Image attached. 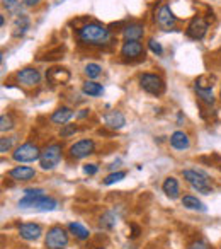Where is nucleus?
Instances as JSON below:
<instances>
[{
	"mask_svg": "<svg viewBox=\"0 0 221 249\" xmlns=\"http://www.w3.org/2000/svg\"><path fill=\"white\" fill-rule=\"evenodd\" d=\"M14 128V121H12V116L11 114H2L0 116V132L5 133L9 130Z\"/></svg>",
	"mask_w": 221,
	"mask_h": 249,
	"instance_id": "c85d7f7f",
	"label": "nucleus"
},
{
	"mask_svg": "<svg viewBox=\"0 0 221 249\" xmlns=\"http://www.w3.org/2000/svg\"><path fill=\"white\" fill-rule=\"evenodd\" d=\"M2 5L7 9L11 16H16V18L24 16L22 14V2H19V0H2Z\"/></svg>",
	"mask_w": 221,
	"mask_h": 249,
	"instance_id": "393cba45",
	"label": "nucleus"
},
{
	"mask_svg": "<svg viewBox=\"0 0 221 249\" xmlns=\"http://www.w3.org/2000/svg\"><path fill=\"white\" fill-rule=\"evenodd\" d=\"M94 149H95V143H94V140L83 139V140L75 142L72 147H70V156H72L73 159H83V157L94 154Z\"/></svg>",
	"mask_w": 221,
	"mask_h": 249,
	"instance_id": "9b49d317",
	"label": "nucleus"
},
{
	"mask_svg": "<svg viewBox=\"0 0 221 249\" xmlns=\"http://www.w3.org/2000/svg\"><path fill=\"white\" fill-rule=\"evenodd\" d=\"M83 72H85V75L89 77V79H97V77L102 73V69H100V65H97V63H87Z\"/></svg>",
	"mask_w": 221,
	"mask_h": 249,
	"instance_id": "cd10ccee",
	"label": "nucleus"
},
{
	"mask_svg": "<svg viewBox=\"0 0 221 249\" xmlns=\"http://www.w3.org/2000/svg\"><path fill=\"white\" fill-rule=\"evenodd\" d=\"M63 157V149L60 143H51V145L45 147L41 150V159H39V166L43 171H51L60 164Z\"/></svg>",
	"mask_w": 221,
	"mask_h": 249,
	"instance_id": "20e7f679",
	"label": "nucleus"
},
{
	"mask_svg": "<svg viewBox=\"0 0 221 249\" xmlns=\"http://www.w3.org/2000/svg\"><path fill=\"white\" fill-rule=\"evenodd\" d=\"M182 207L187 208V210H194V212H206V205L203 203V201L199 200L197 196H192V195H186V196L182 198Z\"/></svg>",
	"mask_w": 221,
	"mask_h": 249,
	"instance_id": "412c9836",
	"label": "nucleus"
},
{
	"mask_svg": "<svg viewBox=\"0 0 221 249\" xmlns=\"http://www.w3.org/2000/svg\"><path fill=\"white\" fill-rule=\"evenodd\" d=\"M220 96H221V90H220Z\"/></svg>",
	"mask_w": 221,
	"mask_h": 249,
	"instance_id": "a19ab883",
	"label": "nucleus"
},
{
	"mask_svg": "<svg viewBox=\"0 0 221 249\" xmlns=\"http://www.w3.org/2000/svg\"><path fill=\"white\" fill-rule=\"evenodd\" d=\"M140 87L145 92L153 94V96H160L165 90V82L157 73H142L140 75Z\"/></svg>",
	"mask_w": 221,
	"mask_h": 249,
	"instance_id": "0eeeda50",
	"label": "nucleus"
},
{
	"mask_svg": "<svg viewBox=\"0 0 221 249\" xmlns=\"http://www.w3.org/2000/svg\"><path fill=\"white\" fill-rule=\"evenodd\" d=\"M99 225L102 229H107V231H110V229L116 225V215L110 213V212H107V213H104L102 217H100V222Z\"/></svg>",
	"mask_w": 221,
	"mask_h": 249,
	"instance_id": "bb28decb",
	"label": "nucleus"
},
{
	"mask_svg": "<svg viewBox=\"0 0 221 249\" xmlns=\"http://www.w3.org/2000/svg\"><path fill=\"white\" fill-rule=\"evenodd\" d=\"M87 114H89V109H82V111H80L79 114H77V116H79V118H85Z\"/></svg>",
	"mask_w": 221,
	"mask_h": 249,
	"instance_id": "4c0bfd02",
	"label": "nucleus"
},
{
	"mask_svg": "<svg viewBox=\"0 0 221 249\" xmlns=\"http://www.w3.org/2000/svg\"><path fill=\"white\" fill-rule=\"evenodd\" d=\"M45 246L48 249H66L68 246V234L62 225H53L45 237Z\"/></svg>",
	"mask_w": 221,
	"mask_h": 249,
	"instance_id": "423d86ee",
	"label": "nucleus"
},
{
	"mask_svg": "<svg viewBox=\"0 0 221 249\" xmlns=\"http://www.w3.org/2000/svg\"><path fill=\"white\" fill-rule=\"evenodd\" d=\"M46 77L55 84H63L70 79V73L66 72L65 69H51L48 73H46Z\"/></svg>",
	"mask_w": 221,
	"mask_h": 249,
	"instance_id": "b1692460",
	"label": "nucleus"
},
{
	"mask_svg": "<svg viewBox=\"0 0 221 249\" xmlns=\"http://www.w3.org/2000/svg\"><path fill=\"white\" fill-rule=\"evenodd\" d=\"M68 231L72 232V234L75 235L77 239H80V241H87V239L90 237L89 229L83 227V225L79 224V222H70V224H68Z\"/></svg>",
	"mask_w": 221,
	"mask_h": 249,
	"instance_id": "5701e85b",
	"label": "nucleus"
},
{
	"mask_svg": "<svg viewBox=\"0 0 221 249\" xmlns=\"http://www.w3.org/2000/svg\"><path fill=\"white\" fill-rule=\"evenodd\" d=\"M155 22L158 24L160 29L163 31H172L177 26V16L172 12V9L167 4H162L155 11Z\"/></svg>",
	"mask_w": 221,
	"mask_h": 249,
	"instance_id": "6e6552de",
	"label": "nucleus"
},
{
	"mask_svg": "<svg viewBox=\"0 0 221 249\" xmlns=\"http://www.w3.org/2000/svg\"><path fill=\"white\" fill-rule=\"evenodd\" d=\"M63 128L60 130V137H63V139H66V137L73 135V133L77 132V126L75 124H62Z\"/></svg>",
	"mask_w": 221,
	"mask_h": 249,
	"instance_id": "72a5a7b5",
	"label": "nucleus"
},
{
	"mask_svg": "<svg viewBox=\"0 0 221 249\" xmlns=\"http://www.w3.org/2000/svg\"><path fill=\"white\" fill-rule=\"evenodd\" d=\"M73 116V111L70 109L68 106H62L51 114V123L53 124H65L72 120Z\"/></svg>",
	"mask_w": 221,
	"mask_h": 249,
	"instance_id": "6ab92c4d",
	"label": "nucleus"
},
{
	"mask_svg": "<svg viewBox=\"0 0 221 249\" xmlns=\"http://www.w3.org/2000/svg\"><path fill=\"white\" fill-rule=\"evenodd\" d=\"M21 2L24 7H36V5H39L41 0H21Z\"/></svg>",
	"mask_w": 221,
	"mask_h": 249,
	"instance_id": "e433bc0d",
	"label": "nucleus"
},
{
	"mask_svg": "<svg viewBox=\"0 0 221 249\" xmlns=\"http://www.w3.org/2000/svg\"><path fill=\"white\" fill-rule=\"evenodd\" d=\"M21 208H34L39 212H51L58 207V201L55 198L45 195L43 190H26L24 198L19 201Z\"/></svg>",
	"mask_w": 221,
	"mask_h": 249,
	"instance_id": "f03ea898",
	"label": "nucleus"
},
{
	"mask_svg": "<svg viewBox=\"0 0 221 249\" xmlns=\"http://www.w3.org/2000/svg\"><path fill=\"white\" fill-rule=\"evenodd\" d=\"M187 249H209V246H207V242L203 241V239H197V241L190 242Z\"/></svg>",
	"mask_w": 221,
	"mask_h": 249,
	"instance_id": "f704fd0d",
	"label": "nucleus"
},
{
	"mask_svg": "<svg viewBox=\"0 0 221 249\" xmlns=\"http://www.w3.org/2000/svg\"><path fill=\"white\" fill-rule=\"evenodd\" d=\"M12 159L19 164L24 162H34V160L41 159V150L34 143H22V145L16 147L12 152Z\"/></svg>",
	"mask_w": 221,
	"mask_h": 249,
	"instance_id": "39448f33",
	"label": "nucleus"
},
{
	"mask_svg": "<svg viewBox=\"0 0 221 249\" xmlns=\"http://www.w3.org/2000/svg\"><path fill=\"white\" fill-rule=\"evenodd\" d=\"M213 82H214V77L201 75L199 79L196 80V87H201V89H213Z\"/></svg>",
	"mask_w": 221,
	"mask_h": 249,
	"instance_id": "7c9ffc66",
	"label": "nucleus"
},
{
	"mask_svg": "<svg viewBox=\"0 0 221 249\" xmlns=\"http://www.w3.org/2000/svg\"><path fill=\"white\" fill-rule=\"evenodd\" d=\"M36 176V171L29 166H17L9 171V178L14 181H31Z\"/></svg>",
	"mask_w": 221,
	"mask_h": 249,
	"instance_id": "4468645a",
	"label": "nucleus"
},
{
	"mask_svg": "<svg viewBox=\"0 0 221 249\" xmlns=\"http://www.w3.org/2000/svg\"><path fill=\"white\" fill-rule=\"evenodd\" d=\"M148 48L152 50V53H155L157 56L163 55V46L160 45V43L157 41L155 38H150V39H148Z\"/></svg>",
	"mask_w": 221,
	"mask_h": 249,
	"instance_id": "2f4dec72",
	"label": "nucleus"
},
{
	"mask_svg": "<svg viewBox=\"0 0 221 249\" xmlns=\"http://www.w3.org/2000/svg\"><path fill=\"white\" fill-rule=\"evenodd\" d=\"M162 190H163V193L170 198V200H175V198H179L180 188H179V181H177V178H174V176L167 178V179L163 181V184H162Z\"/></svg>",
	"mask_w": 221,
	"mask_h": 249,
	"instance_id": "f3484780",
	"label": "nucleus"
},
{
	"mask_svg": "<svg viewBox=\"0 0 221 249\" xmlns=\"http://www.w3.org/2000/svg\"><path fill=\"white\" fill-rule=\"evenodd\" d=\"M82 90H83V94H87V96H90V97H99V96H102L104 87L100 86L99 82H94V80H87V82H83Z\"/></svg>",
	"mask_w": 221,
	"mask_h": 249,
	"instance_id": "4be33fe9",
	"label": "nucleus"
},
{
	"mask_svg": "<svg viewBox=\"0 0 221 249\" xmlns=\"http://www.w3.org/2000/svg\"><path fill=\"white\" fill-rule=\"evenodd\" d=\"M182 176L190 186L194 188L196 191L204 195H209L213 193V186L209 184V178H207L206 173L203 171H197V169H184L182 171Z\"/></svg>",
	"mask_w": 221,
	"mask_h": 249,
	"instance_id": "7ed1b4c3",
	"label": "nucleus"
},
{
	"mask_svg": "<svg viewBox=\"0 0 221 249\" xmlns=\"http://www.w3.org/2000/svg\"><path fill=\"white\" fill-rule=\"evenodd\" d=\"M29 28H31V19H29L28 16H19V18H16V21H14V31H12V36L21 38V36H24L26 33H28Z\"/></svg>",
	"mask_w": 221,
	"mask_h": 249,
	"instance_id": "aec40b11",
	"label": "nucleus"
},
{
	"mask_svg": "<svg viewBox=\"0 0 221 249\" xmlns=\"http://www.w3.org/2000/svg\"><path fill=\"white\" fill-rule=\"evenodd\" d=\"M170 145L175 150H187L190 145V140H189V137H187V133L174 132L172 135H170Z\"/></svg>",
	"mask_w": 221,
	"mask_h": 249,
	"instance_id": "a211bd4d",
	"label": "nucleus"
},
{
	"mask_svg": "<svg viewBox=\"0 0 221 249\" xmlns=\"http://www.w3.org/2000/svg\"><path fill=\"white\" fill-rule=\"evenodd\" d=\"M14 137H4V139L0 140V152L5 154L12 149V143H14Z\"/></svg>",
	"mask_w": 221,
	"mask_h": 249,
	"instance_id": "473e14b6",
	"label": "nucleus"
},
{
	"mask_svg": "<svg viewBox=\"0 0 221 249\" xmlns=\"http://www.w3.org/2000/svg\"><path fill=\"white\" fill-rule=\"evenodd\" d=\"M207 29H209V22L201 16H196V18L190 19L189 26L186 29V35L192 39H203L206 36Z\"/></svg>",
	"mask_w": 221,
	"mask_h": 249,
	"instance_id": "1a4fd4ad",
	"label": "nucleus"
},
{
	"mask_svg": "<svg viewBox=\"0 0 221 249\" xmlns=\"http://www.w3.org/2000/svg\"><path fill=\"white\" fill-rule=\"evenodd\" d=\"M43 234V229L39 224H21L19 225V235L26 241H38Z\"/></svg>",
	"mask_w": 221,
	"mask_h": 249,
	"instance_id": "ddd939ff",
	"label": "nucleus"
},
{
	"mask_svg": "<svg viewBox=\"0 0 221 249\" xmlns=\"http://www.w3.org/2000/svg\"><path fill=\"white\" fill-rule=\"evenodd\" d=\"M16 79H17V82L22 84V86L34 87L41 82V73H39V70L34 69V67H26V69H21L16 73Z\"/></svg>",
	"mask_w": 221,
	"mask_h": 249,
	"instance_id": "9d476101",
	"label": "nucleus"
},
{
	"mask_svg": "<svg viewBox=\"0 0 221 249\" xmlns=\"http://www.w3.org/2000/svg\"><path fill=\"white\" fill-rule=\"evenodd\" d=\"M0 26H2V28L5 26V18H4V16H0Z\"/></svg>",
	"mask_w": 221,
	"mask_h": 249,
	"instance_id": "58836bf2",
	"label": "nucleus"
},
{
	"mask_svg": "<svg viewBox=\"0 0 221 249\" xmlns=\"http://www.w3.org/2000/svg\"><path fill=\"white\" fill-rule=\"evenodd\" d=\"M97 249H106V248H97Z\"/></svg>",
	"mask_w": 221,
	"mask_h": 249,
	"instance_id": "ea45409f",
	"label": "nucleus"
},
{
	"mask_svg": "<svg viewBox=\"0 0 221 249\" xmlns=\"http://www.w3.org/2000/svg\"><path fill=\"white\" fill-rule=\"evenodd\" d=\"M196 94L204 104H207V106H213V104H214L213 89H201V87H196Z\"/></svg>",
	"mask_w": 221,
	"mask_h": 249,
	"instance_id": "a878e982",
	"label": "nucleus"
},
{
	"mask_svg": "<svg viewBox=\"0 0 221 249\" xmlns=\"http://www.w3.org/2000/svg\"><path fill=\"white\" fill-rule=\"evenodd\" d=\"M126 178V173L125 171H116V173H112V174H109V176L104 179V184L106 186H110V184H114V183H119L121 179H125Z\"/></svg>",
	"mask_w": 221,
	"mask_h": 249,
	"instance_id": "c756f323",
	"label": "nucleus"
},
{
	"mask_svg": "<svg viewBox=\"0 0 221 249\" xmlns=\"http://www.w3.org/2000/svg\"><path fill=\"white\" fill-rule=\"evenodd\" d=\"M121 56L125 60H136L145 56V48L140 41H125L121 46Z\"/></svg>",
	"mask_w": 221,
	"mask_h": 249,
	"instance_id": "f8f14e48",
	"label": "nucleus"
},
{
	"mask_svg": "<svg viewBox=\"0 0 221 249\" xmlns=\"http://www.w3.org/2000/svg\"><path fill=\"white\" fill-rule=\"evenodd\" d=\"M77 38L82 45L87 46H107L112 39V35L106 26L99 22H89L77 29Z\"/></svg>",
	"mask_w": 221,
	"mask_h": 249,
	"instance_id": "f257e3e1",
	"label": "nucleus"
},
{
	"mask_svg": "<svg viewBox=\"0 0 221 249\" xmlns=\"http://www.w3.org/2000/svg\"><path fill=\"white\" fill-rule=\"evenodd\" d=\"M145 36V28L142 24H129L123 29V38L125 41H140Z\"/></svg>",
	"mask_w": 221,
	"mask_h": 249,
	"instance_id": "2eb2a0df",
	"label": "nucleus"
},
{
	"mask_svg": "<svg viewBox=\"0 0 221 249\" xmlns=\"http://www.w3.org/2000/svg\"><path fill=\"white\" fill-rule=\"evenodd\" d=\"M104 123L112 130H121L123 126L126 124V118L123 116V113L119 111H110L104 116Z\"/></svg>",
	"mask_w": 221,
	"mask_h": 249,
	"instance_id": "dca6fc26",
	"label": "nucleus"
},
{
	"mask_svg": "<svg viewBox=\"0 0 221 249\" xmlns=\"http://www.w3.org/2000/svg\"><path fill=\"white\" fill-rule=\"evenodd\" d=\"M97 171H99V167H97L95 164H85V166H83V173L89 174V176H94Z\"/></svg>",
	"mask_w": 221,
	"mask_h": 249,
	"instance_id": "c9c22d12",
	"label": "nucleus"
}]
</instances>
